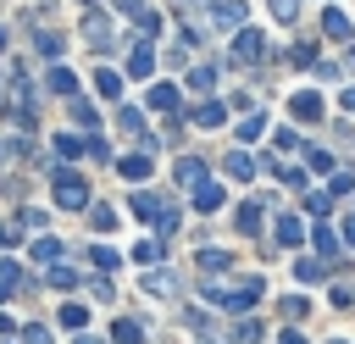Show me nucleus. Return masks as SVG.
I'll return each mask as SVG.
<instances>
[{"label":"nucleus","instance_id":"72a5a7b5","mask_svg":"<svg viewBox=\"0 0 355 344\" xmlns=\"http://www.w3.org/2000/svg\"><path fill=\"white\" fill-rule=\"evenodd\" d=\"M316 250H322V255H338V239H333V227H327V222L316 227Z\"/></svg>","mask_w":355,"mask_h":344},{"label":"nucleus","instance_id":"a18cd8bd","mask_svg":"<svg viewBox=\"0 0 355 344\" xmlns=\"http://www.w3.org/2000/svg\"><path fill=\"white\" fill-rule=\"evenodd\" d=\"M344 244H355V211L344 216Z\"/></svg>","mask_w":355,"mask_h":344},{"label":"nucleus","instance_id":"b1692460","mask_svg":"<svg viewBox=\"0 0 355 344\" xmlns=\"http://www.w3.org/2000/svg\"><path fill=\"white\" fill-rule=\"evenodd\" d=\"M55 155H61V161L83 155V139H78V133H55Z\"/></svg>","mask_w":355,"mask_h":344},{"label":"nucleus","instance_id":"393cba45","mask_svg":"<svg viewBox=\"0 0 355 344\" xmlns=\"http://www.w3.org/2000/svg\"><path fill=\"white\" fill-rule=\"evenodd\" d=\"M55 322H61L67 333H78V327L89 322V311H83V305H61V316H55Z\"/></svg>","mask_w":355,"mask_h":344},{"label":"nucleus","instance_id":"423d86ee","mask_svg":"<svg viewBox=\"0 0 355 344\" xmlns=\"http://www.w3.org/2000/svg\"><path fill=\"white\" fill-rule=\"evenodd\" d=\"M322 33L349 44V33H355V28H349V17H344V11H333V6H327V11H322Z\"/></svg>","mask_w":355,"mask_h":344},{"label":"nucleus","instance_id":"f3484780","mask_svg":"<svg viewBox=\"0 0 355 344\" xmlns=\"http://www.w3.org/2000/svg\"><path fill=\"white\" fill-rule=\"evenodd\" d=\"M89 222H94L100 233H116V211H111V205H100V200H89Z\"/></svg>","mask_w":355,"mask_h":344},{"label":"nucleus","instance_id":"2f4dec72","mask_svg":"<svg viewBox=\"0 0 355 344\" xmlns=\"http://www.w3.org/2000/svg\"><path fill=\"white\" fill-rule=\"evenodd\" d=\"M111 338H116V344H139V338H144V333H139V327H133V322H111Z\"/></svg>","mask_w":355,"mask_h":344},{"label":"nucleus","instance_id":"09e8293b","mask_svg":"<svg viewBox=\"0 0 355 344\" xmlns=\"http://www.w3.org/2000/svg\"><path fill=\"white\" fill-rule=\"evenodd\" d=\"M0 333H11V316H0Z\"/></svg>","mask_w":355,"mask_h":344},{"label":"nucleus","instance_id":"412c9836","mask_svg":"<svg viewBox=\"0 0 355 344\" xmlns=\"http://www.w3.org/2000/svg\"><path fill=\"white\" fill-rule=\"evenodd\" d=\"M200 178H205V166H200L194 155H183V161H178V183H183V189H194Z\"/></svg>","mask_w":355,"mask_h":344},{"label":"nucleus","instance_id":"dca6fc26","mask_svg":"<svg viewBox=\"0 0 355 344\" xmlns=\"http://www.w3.org/2000/svg\"><path fill=\"white\" fill-rule=\"evenodd\" d=\"M222 166H227V178H244V183H250V178H255V161H250V155H244V150H233V155H227V161H222Z\"/></svg>","mask_w":355,"mask_h":344},{"label":"nucleus","instance_id":"4468645a","mask_svg":"<svg viewBox=\"0 0 355 344\" xmlns=\"http://www.w3.org/2000/svg\"><path fill=\"white\" fill-rule=\"evenodd\" d=\"M94 89H100L105 100H116V94H122V72H111V67H100V72H94Z\"/></svg>","mask_w":355,"mask_h":344},{"label":"nucleus","instance_id":"e433bc0d","mask_svg":"<svg viewBox=\"0 0 355 344\" xmlns=\"http://www.w3.org/2000/svg\"><path fill=\"white\" fill-rule=\"evenodd\" d=\"M288 61H294V67H311V61H316V44H294Z\"/></svg>","mask_w":355,"mask_h":344},{"label":"nucleus","instance_id":"9d476101","mask_svg":"<svg viewBox=\"0 0 355 344\" xmlns=\"http://www.w3.org/2000/svg\"><path fill=\"white\" fill-rule=\"evenodd\" d=\"M144 100H150L155 111H178V89H172V83H150V94H144Z\"/></svg>","mask_w":355,"mask_h":344},{"label":"nucleus","instance_id":"6e6552de","mask_svg":"<svg viewBox=\"0 0 355 344\" xmlns=\"http://www.w3.org/2000/svg\"><path fill=\"white\" fill-rule=\"evenodd\" d=\"M128 72H133V78H150V72H155V50H150V44H133V55H128Z\"/></svg>","mask_w":355,"mask_h":344},{"label":"nucleus","instance_id":"a878e982","mask_svg":"<svg viewBox=\"0 0 355 344\" xmlns=\"http://www.w3.org/2000/svg\"><path fill=\"white\" fill-rule=\"evenodd\" d=\"M17 277H22V272H17V261H0V300H11V294H17Z\"/></svg>","mask_w":355,"mask_h":344},{"label":"nucleus","instance_id":"f704fd0d","mask_svg":"<svg viewBox=\"0 0 355 344\" xmlns=\"http://www.w3.org/2000/svg\"><path fill=\"white\" fill-rule=\"evenodd\" d=\"M233 338H239V344H261V322H239Z\"/></svg>","mask_w":355,"mask_h":344},{"label":"nucleus","instance_id":"1a4fd4ad","mask_svg":"<svg viewBox=\"0 0 355 344\" xmlns=\"http://www.w3.org/2000/svg\"><path fill=\"white\" fill-rule=\"evenodd\" d=\"M44 89H50V94H67V100H72V94H78V78H72L67 67H50V78H44Z\"/></svg>","mask_w":355,"mask_h":344},{"label":"nucleus","instance_id":"9b49d317","mask_svg":"<svg viewBox=\"0 0 355 344\" xmlns=\"http://www.w3.org/2000/svg\"><path fill=\"white\" fill-rule=\"evenodd\" d=\"M294 117H300V122H316V117H322V100H316L311 89H300V94H294Z\"/></svg>","mask_w":355,"mask_h":344},{"label":"nucleus","instance_id":"3c124183","mask_svg":"<svg viewBox=\"0 0 355 344\" xmlns=\"http://www.w3.org/2000/svg\"><path fill=\"white\" fill-rule=\"evenodd\" d=\"M78 344H100V338H78Z\"/></svg>","mask_w":355,"mask_h":344},{"label":"nucleus","instance_id":"c9c22d12","mask_svg":"<svg viewBox=\"0 0 355 344\" xmlns=\"http://www.w3.org/2000/svg\"><path fill=\"white\" fill-rule=\"evenodd\" d=\"M272 17H277V22H294V17H300V0H272Z\"/></svg>","mask_w":355,"mask_h":344},{"label":"nucleus","instance_id":"20e7f679","mask_svg":"<svg viewBox=\"0 0 355 344\" xmlns=\"http://www.w3.org/2000/svg\"><path fill=\"white\" fill-rule=\"evenodd\" d=\"M244 11H250L244 0H216V6H211V22H216V28H239Z\"/></svg>","mask_w":355,"mask_h":344},{"label":"nucleus","instance_id":"ea45409f","mask_svg":"<svg viewBox=\"0 0 355 344\" xmlns=\"http://www.w3.org/2000/svg\"><path fill=\"white\" fill-rule=\"evenodd\" d=\"M55 255H61L55 239H39V244H33V261H55Z\"/></svg>","mask_w":355,"mask_h":344},{"label":"nucleus","instance_id":"4be33fe9","mask_svg":"<svg viewBox=\"0 0 355 344\" xmlns=\"http://www.w3.org/2000/svg\"><path fill=\"white\" fill-rule=\"evenodd\" d=\"M194 205H200V211H216V205H222V189L200 178V189H194Z\"/></svg>","mask_w":355,"mask_h":344},{"label":"nucleus","instance_id":"473e14b6","mask_svg":"<svg viewBox=\"0 0 355 344\" xmlns=\"http://www.w3.org/2000/svg\"><path fill=\"white\" fill-rule=\"evenodd\" d=\"M194 122H200V128H216V122H222V105H216V100H211V105H200V111H194Z\"/></svg>","mask_w":355,"mask_h":344},{"label":"nucleus","instance_id":"c85d7f7f","mask_svg":"<svg viewBox=\"0 0 355 344\" xmlns=\"http://www.w3.org/2000/svg\"><path fill=\"white\" fill-rule=\"evenodd\" d=\"M216 83V67H189V89H211Z\"/></svg>","mask_w":355,"mask_h":344},{"label":"nucleus","instance_id":"f257e3e1","mask_svg":"<svg viewBox=\"0 0 355 344\" xmlns=\"http://www.w3.org/2000/svg\"><path fill=\"white\" fill-rule=\"evenodd\" d=\"M261 294H266L261 277H244V283H205V300H216V305H227V311H244V305H255Z\"/></svg>","mask_w":355,"mask_h":344},{"label":"nucleus","instance_id":"8fccbe9b","mask_svg":"<svg viewBox=\"0 0 355 344\" xmlns=\"http://www.w3.org/2000/svg\"><path fill=\"white\" fill-rule=\"evenodd\" d=\"M0 50H6V28H0Z\"/></svg>","mask_w":355,"mask_h":344},{"label":"nucleus","instance_id":"6ab92c4d","mask_svg":"<svg viewBox=\"0 0 355 344\" xmlns=\"http://www.w3.org/2000/svg\"><path fill=\"white\" fill-rule=\"evenodd\" d=\"M89 266H100V272H116V266H122V255H116L111 244H94V250H89Z\"/></svg>","mask_w":355,"mask_h":344},{"label":"nucleus","instance_id":"39448f33","mask_svg":"<svg viewBox=\"0 0 355 344\" xmlns=\"http://www.w3.org/2000/svg\"><path fill=\"white\" fill-rule=\"evenodd\" d=\"M144 294H161V300H172V294H178V277H172L166 266H161V272L150 266V272H144Z\"/></svg>","mask_w":355,"mask_h":344},{"label":"nucleus","instance_id":"7ed1b4c3","mask_svg":"<svg viewBox=\"0 0 355 344\" xmlns=\"http://www.w3.org/2000/svg\"><path fill=\"white\" fill-rule=\"evenodd\" d=\"M261 55H266V39H261L255 28H239V33H233V61H244V67H255Z\"/></svg>","mask_w":355,"mask_h":344},{"label":"nucleus","instance_id":"a19ab883","mask_svg":"<svg viewBox=\"0 0 355 344\" xmlns=\"http://www.w3.org/2000/svg\"><path fill=\"white\" fill-rule=\"evenodd\" d=\"M305 311H311V305H305V300H300V294H283V316H294V322H300V316H305Z\"/></svg>","mask_w":355,"mask_h":344},{"label":"nucleus","instance_id":"4c0bfd02","mask_svg":"<svg viewBox=\"0 0 355 344\" xmlns=\"http://www.w3.org/2000/svg\"><path fill=\"white\" fill-rule=\"evenodd\" d=\"M116 122H122V128H128V133H139V128H144V117H139V111H133V105H122V111H116Z\"/></svg>","mask_w":355,"mask_h":344},{"label":"nucleus","instance_id":"c756f323","mask_svg":"<svg viewBox=\"0 0 355 344\" xmlns=\"http://www.w3.org/2000/svg\"><path fill=\"white\" fill-rule=\"evenodd\" d=\"M67 111H72V122H78V128H94V105H89V100H72Z\"/></svg>","mask_w":355,"mask_h":344},{"label":"nucleus","instance_id":"0eeeda50","mask_svg":"<svg viewBox=\"0 0 355 344\" xmlns=\"http://www.w3.org/2000/svg\"><path fill=\"white\" fill-rule=\"evenodd\" d=\"M272 233H277V244H300V239H305V227H300V216H294V211H283V216L272 222Z\"/></svg>","mask_w":355,"mask_h":344},{"label":"nucleus","instance_id":"bb28decb","mask_svg":"<svg viewBox=\"0 0 355 344\" xmlns=\"http://www.w3.org/2000/svg\"><path fill=\"white\" fill-rule=\"evenodd\" d=\"M61 50H67V39H61V33H50V28H44V33H39V55H50V61H55V55H61Z\"/></svg>","mask_w":355,"mask_h":344},{"label":"nucleus","instance_id":"7c9ffc66","mask_svg":"<svg viewBox=\"0 0 355 344\" xmlns=\"http://www.w3.org/2000/svg\"><path fill=\"white\" fill-rule=\"evenodd\" d=\"M155 255H161V244H155V239H139V244H133V261H144V266H155Z\"/></svg>","mask_w":355,"mask_h":344},{"label":"nucleus","instance_id":"79ce46f5","mask_svg":"<svg viewBox=\"0 0 355 344\" xmlns=\"http://www.w3.org/2000/svg\"><path fill=\"white\" fill-rule=\"evenodd\" d=\"M305 161H311L316 172H333V155H327V150H305Z\"/></svg>","mask_w":355,"mask_h":344},{"label":"nucleus","instance_id":"cd10ccee","mask_svg":"<svg viewBox=\"0 0 355 344\" xmlns=\"http://www.w3.org/2000/svg\"><path fill=\"white\" fill-rule=\"evenodd\" d=\"M294 277H300V283H322V261H311V255L294 261Z\"/></svg>","mask_w":355,"mask_h":344},{"label":"nucleus","instance_id":"aec40b11","mask_svg":"<svg viewBox=\"0 0 355 344\" xmlns=\"http://www.w3.org/2000/svg\"><path fill=\"white\" fill-rule=\"evenodd\" d=\"M83 33H89V44H94V50H105V44H111V28H105V17H89V22H83Z\"/></svg>","mask_w":355,"mask_h":344},{"label":"nucleus","instance_id":"de8ad7c7","mask_svg":"<svg viewBox=\"0 0 355 344\" xmlns=\"http://www.w3.org/2000/svg\"><path fill=\"white\" fill-rule=\"evenodd\" d=\"M344 105H349V111H355V89H344Z\"/></svg>","mask_w":355,"mask_h":344},{"label":"nucleus","instance_id":"a211bd4d","mask_svg":"<svg viewBox=\"0 0 355 344\" xmlns=\"http://www.w3.org/2000/svg\"><path fill=\"white\" fill-rule=\"evenodd\" d=\"M233 227L239 233H261V205H239L233 211Z\"/></svg>","mask_w":355,"mask_h":344},{"label":"nucleus","instance_id":"f03ea898","mask_svg":"<svg viewBox=\"0 0 355 344\" xmlns=\"http://www.w3.org/2000/svg\"><path fill=\"white\" fill-rule=\"evenodd\" d=\"M50 194H55L61 211H89V183H83L78 172H67V166L50 172Z\"/></svg>","mask_w":355,"mask_h":344},{"label":"nucleus","instance_id":"f8f14e48","mask_svg":"<svg viewBox=\"0 0 355 344\" xmlns=\"http://www.w3.org/2000/svg\"><path fill=\"white\" fill-rule=\"evenodd\" d=\"M133 211H139V216H150V222H155V216H161V211H166V200H161V194H150V189H139V194H133Z\"/></svg>","mask_w":355,"mask_h":344},{"label":"nucleus","instance_id":"5701e85b","mask_svg":"<svg viewBox=\"0 0 355 344\" xmlns=\"http://www.w3.org/2000/svg\"><path fill=\"white\" fill-rule=\"evenodd\" d=\"M227 266H233L227 250H200V272H227Z\"/></svg>","mask_w":355,"mask_h":344},{"label":"nucleus","instance_id":"58836bf2","mask_svg":"<svg viewBox=\"0 0 355 344\" xmlns=\"http://www.w3.org/2000/svg\"><path fill=\"white\" fill-rule=\"evenodd\" d=\"M277 150H305V139L294 128H277Z\"/></svg>","mask_w":355,"mask_h":344},{"label":"nucleus","instance_id":"49530a36","mask_svg":"<svg viewBox=\"0 0 355 344\" xmlns=\"http://www.w3.org/2000/svg\"><path fill=\"white\" fill-rule=\"evenodd\" d=\"M6 244H11V227H0V250H6Z\"/></svg>","mask_w":355,"mask_h":344},{"label":"nucleus","instance_id":"c03bdc74","mask_svg":"<svg viewBox=\"0 0 355 344\" xmlns=\"http://www.w3.org/2000/svg\"><path fill=\"white\" fill-rule=\"evenodd\" d=\"M277 344H305V333H300V327H283V333H277Z\"/></svg>","mask_w":355,"mask_h":344},{"label":"nucleus","instance_id":"37998d69","mask_svg":"<svg viewBox=\"0 0 355 344\" xmlns=\"http://www.w3.org/2000/svg\"><path fill=\"white\" fill-rule=\"evenodd\" d=\"M22 344H50V333H44V327H28V333H22Z\"/></svg>","mask_w":355,"mask_h":344},{"label":"nucleus","instance_id":"2eb2a0df","mask_svg":"<svg viewBox=\"0 0 355 344\" xmlns=\"http://www.w3.org/2000/svg\"><path fill=\"white\" fill-rule=\"evenodd\" d=\"M116 166H122V178H150V166H155V161H150V155L139 150V155H122Z\"/></svg>","mask_w":355,"mask_h":344},{"label":"nucleus","instance_id":"ddd939ff","mask_svg":"<svg viewBox=\"0 0 355 344\" xmlns=\"http://www.w3.org/2000/svg\"><path fill=\"white\" fill-rule=\"evenodd\" d=\"M44 283H50V289H78V266H72V261H55Z\"/></svg>","mask_w":355,"mask_h":344}]
</instances>
